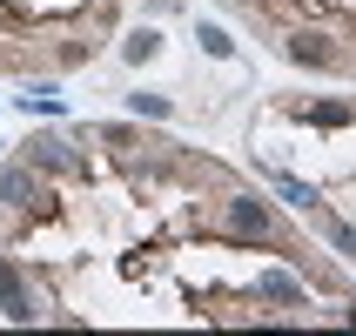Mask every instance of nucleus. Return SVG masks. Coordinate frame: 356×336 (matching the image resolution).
<instances>
[{"instance_id":"obj_8","label":"nucleus","mask_w":356,"mask_h":336,"mask_svg":"<svg viewBox=\"0 0 356 336\" xmlns=\"http://www.w3.org/2000/svg\"><path fill=\"white\" fill-rule=\"evenodd\" d=\"M128 108H135V115H168V101H161V95H135Z\"/></svg>"},{"instance_id":"obj_6","label":"nucleus","mask_w":356,"mask_h":336,"mask_svg":"<svg viewBox=\"0 0 356 336\" xmlns=\"http://www.w3.org/2000/svg\"><path fill=\"white\" fill-rule=\"evenodd\" d=\"M155 47H161L155 34H128V61H148V54H155Z\"/></svg>"},{"instance_id":"obj_1","label":"nucleus","mask_w":356,"mask_h":336,"mask_svg":"<svg viewBox=\"0 0 356 336\" xmlns=\"http://www.w3.org/2000/svg\"><path fill=\"white\" fill-rule=\"evenodd\" d=\"M282 54L296 61V67H350V54H343V47H330V34H289L282 40Z\"/></svg>"},{"instance_id":"obj_4","label":"nucleus","mask_w":356,"mask_h":336,"mask_svg":"<svg viewBox=\"0 0 356 336\" xmlns=\"http://www.w3.org/2000/svg\"><path fill=\"white\" fill-rule=\"evenodd\" d=\"M34 195V175H27V168H7V175H0V202H27Z\"/></svg>"},{"instance_id":"obj_5","label":"nucleus","mask_w":356,"mask_h":336,"mask_svg":"<svg viewBox=\"0 0 356 336\" xmlns=\"http://www.w3.org/2000/svg\"><path fill=\"white\" fill-rule=\"evenodd\" d=\"M309 115H316L323 128H343V121H350L356 108H343V101H316V108H309Z\"/></svg>"},{"instance_id":"obj_3","label":"nucleus","mask_w":356,"mask_h":336,"mask_svg":"<svg viewBox=\"0 0 356 336\" xmlns=\"http://www.w3.org/2000/svg\"><path fill=\"white\" fill-rule=\"evenodd\" d=\"M229 222H236L242 236H269V202H256V195H236V202H229Z\"/></svg>"},{"instance_id":"obj_2","label":"nucleus","mask_w":356,"mask_h":336,"mask_svg":"<svg viewBox=\"0 0 356 336\" xmlns=\"http://www.w3.org/2000/svg\"><path fill=\"white\" fill-rule=\"evenodd\" d=\"M0 303H7V317H14V323H34V317H40V310H34V296L20 289L14 262H0Z\"/></svg>"},{"instance_id":"obj_7","label":"nucleus","mask_w":356,"mask_h":336,"mask_svg":"<svg viewBox=\"0 0 356 336\" xmlns=\"http://www.w3.org/2000/svg\"><path fill=\"white\" fill-rule=\"evenodd\" d=\"M202 47H209V54H229V47H236V40L222 34V27H202Z\"/></svg>"}]
</instances>
